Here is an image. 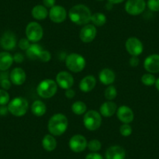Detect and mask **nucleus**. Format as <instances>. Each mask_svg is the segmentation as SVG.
I'll return each mask as SVG.
<instances>
[{
  "label": "nucleus",
  "instance_id": "1",
  "mask_svg": "<svg viewBox=\"0 0 159 159\" xmlns=\"http://www.w3.org/2000/svg\"><path fill=\"white\" fill-rule=\"evenodd\" d=\"M91 12L88 7L78 4L72 7L69 11L70 20L76 25H86L91 21Z\"/></svg>",
  "mask_w": 159,
  "mask_h": 159
},
{
  "label": "nucleus",
  "instance_id": "2",
  "mask_svg": "<svg viewBox=\"0 0 159 159\" xmlns=\"http://www.w3.org/2000/svg\"><path fill=\"white\" fill-rule=\"evenodd\" d=\"M68 119L65 115L57 113L52 116L48 120V129L52 136H61L66 131Z\"/></svg>",
  "mask_w": 159,
  "mask_h": 159
},
{
  "label": "nucleus",
  "instance_id": "3",
  "mask_svg": "<svg viewBox=\"0 0 159 159\" xmlns=\"http://www.w3.org/2000/svg\"><path fill=\"white\" fill-rule=\"evenodd\" d=\"M8 111L13 116L20 117L27 113L29 108L28 102L23 97L14 98L11 102H9Z\"/></svg>",
  "mask_w": 159,
  "mask_h": 159
},
{
  "label": "nucleus",
  "instance_id": "4",
  "mask_svg": "<svg viewBox=\"0 0 159 159\" xmlns=\"http://www.w3.org/2000/svg\"><path fill=\"white\" fill-rule=\"evenodd\" d=\"M58 85L52 79H45L37 87V93L42 98H50L57 92Z\"/></svg>",
  "mask_w": 159,
  "mask_h": 159
},
{
  "label": "nucleus",
  "instance_id": "5",
  "mask_svg": "<svg viewBox=\"0 0 159 159\" xmlns=\"http://www.w3.org/2000/svg\"><path fill=\"white\" fill-rule=\"evenodd\" d=\"M66 66L71 72L79 73L86 66V60L81 55L77 53H71L66 59Z\"/></svg>",
  "mask_w": 159,
  "mask_h": 159
},
{
  "label": "nucleus",
  "instance_id": "6",
  "mask_svg": "<svg viewBox=\"0 0 159 159\" xmlns=\"http://www.w3.org/2000/svg\"><path fill=\"white\" fill-rule=\"evenodd\" d=\"M102 116L95 110H90L86 111L84 116V125L90 131L97 130L102 124Z\"/></svg>",
  "mask_w": 159,
  "mask_h": 159
},
{
  "label": "nucleus",
  "instance_id": "7",
  "mask_svg": "<svg viewBox=\"0 0 159 159\" xmlns=\"http://www.w3.org/2000/svg\"><path fill=\"white\" fill-rule=\"evenodd\" d=\"M43 28L38 23L30 22L26 27L27 38L31 42H38L43 37Z\"/></svg>",
  "mask_w": 159,
  "mask_h": 159
},
{
  "label": "nucleus",
  "instance_id": "8",
  "mask_svg": "<svg viewBox=\"0 0 159 159\" xmlns=\"http://www.w3.org/2000/svg\"><path fill=\"white\" fill-rule=\"evenodd\" d=\"M146 2L144 0H127L125 5L126 13L132 16L140 15L144 11Z\"/></svg>",
  "mask_w": 159,
  "mask_h": 159
},
{
  "label": "nucleus",
  "instance_id": "9",
  "mask_svg": "<svg viewBox=\"0 0 159 159\" xmlns=\"http://www.w3.org/2000/svg\"><path fill=\"white\" fill-rule=\"evenodd\" d=\"M69 146L73 152L80 153L86 149L88 147V141L83 135L76 134L70 138L69 141Z\"/></svg>",
  "mask_w": 159,
  "mask_h": 159
},
{
  "label": "nucleus",
  "instance_id": "10",
  "mask_svg": "<svg viewBox=\"0 0 159 159\" xmlns=\"http://www.w3.org/2000/svg\"><path fill=\"white\" fill-rule=\"evenodd\" d=\"M126 48L129 55L132 56H138L143 52V46L138 38L132 37L126 40Z\"/></svg>",
  "mask_w": 159,
  "mask_h": 159
},
{
  "label": "nucleus",
  "instance_id": "11",
  "mask_svg": "<svg viewBox=\"0 0 159 159\" xmlns=\"http://www.w3.org/2000/svg\"><path fill=\"white\" fill-rule=\"evenodd\" d=\"M16 43H17V40L16 35L13 32L10 30L5 32L2 34V38H0V45L3 49L7 51L13 50L16 46Z\"/></svg>",
  "mask_w": 159,
  "mask_h": 159
},
{
  "label": "nucleus",
  "instance_id": "12",
  "mask_svg": "<svg viewBox=\"0 0 159 159\" xmlns=\"http://www.w3.org/2000/svg\"><path fill=\"white\" fill-rule=\"evenodd\" d=\"M56 84L62 89H70L74 84V79L68 72L61 71L56 76Z\"/></svg>",
  "mask_w": 159,
  "mask_h": 159
},
{
  "label": "nucleus",
  "instance_id": "13",
  "mask_svg": "<svg viewBox=\"0 0 159 159\" xmlns=\"http://www.w3.org/2000/svg\"><path fill=\"white\" fill-rule=\"evenodd\" d=\"M50 20L56 24L62 23L67 16V13L66 9L61 6H54L52 7L48 13Z\"/></svg>",
  "mask_w": 159,
  "mask_h": 159
},
{
  "label": "nucleus",
  "instance_id": "14",
  "mask_svg": "<svg viewBox=\"0 0 159 159\" xmlns=\"http://www.w3.org/2000/svg\"><path fill=\"white\" fill-rule=\"evenodd\" d=\"M97 35V29L93 24H86L80 30V38L84 43H90L95 38Z\"/></svg>",
  "mask_w": 159,
  "mask_h": 159
},
{
  "label": "nucleus",
  "instance_id": "15",
  "mask_svg": "<svg viewBox=\"0 0 159 159\" xmlns=\"http://www.w3.org/2000/svg\"><path fill=\"white\" fill-rule=\"evenodd\" d=\"M144 69L150 73H156L159 72V55L153 54L148 56L143 62Z\"/></svg>",
  "mask_w": 159,
  "mask_h": 159
},
{
  "label": "nucleus",
  "instance_id": "16",
  "mask_svg": "<svg viewBox=\"0 0 159 159\" xmlns=\"http://www.w3.org/2000/svg\"><path fill=\"white\" fill-rule=\"evenodd\" d=\"M117 118L123 123H130L134 119V114L133 110L129 107L123 105L120 106L116 111Z\"/></svg>",
  "mask_w": 159,
  "mask_h": 159
},
{
  "label": "nucleus",
  "instance_id": "17",
  "mask_svg": "<svg viewBox=\"0 0 159 159\" xmlns=\"http://www.w3.org/2000/svg\"><path fill=\"white\" fill-rule=\"evenodd\" d=\"M126 152L122 147L115 145L108 148L105 153L106 159H125Z\"/></svg>",
  "mask_w": 159,
  "mask_h": 159
},
{
  "label": "nucleus",
  "instance_id": "18",
  "mask_svg": "<svg viewBox=\"0 0 159 159\" xmlns=\"http://www.w3.org/2000/svg\"><path fill=\"white\" fill-rule=\"evenodd\" d=\"M26 73L23 69L14 68L10 74V80L15 85H22L26 80Z\"/></svg>",
  "mask_w": 159,
  "mask_h": 159
},
{
  "label": "nucleus",
  "instance_id": "19",
  "mask_svg": "<svg viewBox=\"0 0 159 159\" xmlns=\"http://www.w3.org/2000/svg\"><path fill=\"white\" fill-rule=\"evenodd\" d=\"M96 79L94 76L88 75V76H84L83 79L80 80L79 84V88L80 91L84 93L90 92L92 91L96 86Z\"/></svg>",
  "mask_w": 159,
  "mask_h": 159
},
{
  "label": "nucleus",
  "instance_id": "20",
  "mask_svg": "<svg viewBox=\"0 0 159 159\" xmlns=\"http://www.w3.org/2000/svg\"><path fill=\"white\" fill-rule=\"evenodd\" d=\"M99 80L104 85H111L116 80V74L111 70L105 68L99 73Z\"/></svg>",
  "mask_w": 159,
  "mask_h": 159
},
{
  "label": "nucleus",
  "instance_id": "21",
  "mask_svg": "<svg viewBox=\"0 0 159 159\" xmlns=\"http://www.w3.org/2000/svg\"><path fill=\"white\" fill-rule=\"evenodd\" d=\"M117 111V105L111 101L105 102L101 105L100 114L104 117H111Z\"/></svg>",
  "mask_w": 159,
  "mask_h": 159
},
{
  "label": "nucleus",
  "instance_id": "22",
  "mask_svg": "<svg viewBox=\"0 0 159 159\" xmlns=\"http://www.w3.org/2000/svg\"><path fill=\"white\" fill-rule=\"evenodd\" d=\"M13 57L7 52H0V71H7L13 65Z\"/></svg>",
  "mask_w": 159,
  "mask_h": 159
},
{
  "label": "nucleus",
  "instance_id": "23",
  "mask_svg": "<svg viewBox=\"0 0 159 159\" xmlns=\"http://www.w3.org/2000/svg\"><path fill=\"white\" fill-rule=\"evenodd\" d=\"M32 16L38 20H43L46 19L48 15V11L46 7L42 5H37L32 9Z\"/></svg>",
  "mask_w": 159,
  "mask_h": 159
},
{
  "label": "nucleus",
  "instance_id": "24",
  "mask_svg": "<svg viewBox=\"0 0 159 159\" xmlns=\"http://www.w3.org/2000/svg\"><path fill=\"white\" fill-rule=\"evenodd\" d=\"M42 147L47 151H54L57 146L56 138L52 134H47L42 139Z\"/></svg>",
  "mask_w": 159,
  "mask_h": 159
},
{
  "label": "nucleus",
  "instance_id": "25",
  "mask_svg": "<svg viewBox=\"0 0 159 159\" xmlns=\"http://www.w3.org/2000/svg\"><path fill=\"white\" fill-rule=\"evenodd\" d=\"M46 105L43 102L40 100H36L31 105V111L35 116H42L46 112Z\"/></svg>",
  "mask_w": 159,
  "mask_h": 159
},
{
  "label": "nucleus",
  "instance_id": "26",
  "mask_svg": "<svg viewBox=\"0 0 159 159\" xmlns=\"http://www.w3.org/2000/svg\"><path fill=\"white\" fill-rule=\"evenodd\" d=\"M42 51H43V48H42V46L38 44L34 43L30 45L28 49L26 51V54L30 59L36 60V59H38V57Z\"/></svg>",
  "mask_w": 159,
  "mask_h": 159
},
{
  "label": "nucleus",
  "instance_id": "27",
  "mask_svg": "<svg viewBox=\"0 0 159 159\" xmlns=\"http://www.w3.org/2000/svg\"><path fill=\"white\" fill-rule=\"evenodd\" d=\"M71 109L72 111L74 114L80 116V115H83L84 113H86L87 105L84 102H81V101H77V102H75L72 105Z\"/></svg>",
  "mask_w": 159,
  "mask_h": 159
},
{
  "label": "nucleus",
  "instance_id": "28",
  "mask_svg": "<svg viewBox=\"0 0 159 159\" xmlns=\"http://www.w3.org/2000/svg\"><path fill=\"white\" fill-rule=\"evenodd\" d=\"M91 21L93 25L97 27H102L106 23V16L102 13H95L91 16Z\"/></svg>",
  "mask_w": 159,
  "mask_h": 159
},
{
  "label": "nucleus",
  "instance_id": "29",
  "mask_svg": "<svg viewBox=\"0 0 159 159\" xmlns=\"http://www.w3.org/2000/svg\"><path fill=\"white\" fill-rule=\"evenodd\" d=\"M141 82L146 86H152V85L155 84L156 78L151 73H146L142 76Z\"/></svg>",
  "mask_w": 159,
  "mask_h": 159
},
{
  "label": "nucleus",
  "instance_id": "30",
  "mask_svg": "<svg viewBox=\"0 0 159 159\" xmlns=\"http://www.w3.org/2000/svg\"><path fill=\"white\" fill-rule=\"evenodd\" d=\"M117 96V90L114 86H108L105 91V97L108 101H112Z\"/></svg>",
  "mask_w": 159,
  "mask_h": 159
},
{
  "label": "nucleus",
  "instance_id": "31",
  "mask_svg": "<svg viewBox=\"0 0 159 159\" xmlns=\"http://www.w3.org/2000/svg\"><path fill=\"white\" fill-rule=\"evenodd\" d=\"M88 148L92 152H97L102 148V143L98 140H91L88 143Z\"/></svg>",
  "mask_w": 159,
  "mask_h": 159
},
{
  "label": "nucleus",
  "instance_id": "32",
  "mask_svg": "<svg viewBox=\"0 0 159 159\" xmlns=\"http://www.w3.org/2000/svg\"><path fill=\"white\" fill-rule=\"evenodd\" d=\"M132 127L128 123H123V125H121L120 128H119V132L121 134L122 136L123 137H129L132 134Z\"/></svg>",
  "mask_w": 159,
  "mask_h": 159
},
{
  "label": "nucleus",
  "instance_id": "33",
  "mask_svg": "<svg viewBox=\"0 0 159 159\" xmlns=\"http://www.w3.org/2000/svg\"><path fill=\"white\" fill-rule=\"evenodd\" d=\"M10 102V94L6 90H0V105H5Z\"/></svg>",
  "mask_w": 159,
  "mask_h": 159
},
{
  "label": "nucleus",
  "instance_id": "34",
  "mask_svg": "<svg viewBox=\"0 0 159 159\" xmlns=\"http://www.w3.org/2000/svg\"><path fill=\"white\" fill-rule=\"evenodd\" d=\"M147 5L148 9L151 11H159V0H148Z\"/></svg>",
  "mask_w": 159,
  "mask_h": 159
},
{
  "label": "nucleus",
  "instance_id": "35",
  "mask_svg": "<svg viewBox=\"0 0 159 159\" xmlns=\"http://www.w3.org/2000/svg\"><path fill=\"white\" fill-rule=\"evenodd\" d=\"M52 59V55L51 53L48 51H46V50H43V51L41 52L39 57H38V59L40 61H42L43 62H48L51 60Z\"/></svg>",
  "mask_w": 159,
  "mask_h": 159
},
{
  "label": "nucleus",
  "instance_id": "36",
  "mask_svg": "<svg viewBox=\"0 0 159 159\" xmlns=\"http://www.w3.org/2000/svg\"><path fill=\"white\" fill-rule=\"evenodd\" d=\"M30 41L27 38H21L18 42V46L21 50H26L27 51L30 47Z\"/></svg>",
  "mask_w": 159,
  "mask_h": 159
},
{
  "label": "nucleus",
  "instance_id": "37",
  "mask_svg": "<svg viewBox=\"0 0 159 159\" xmlns=\"http://www.w3.org/2000/svg\"><path fill=\"white\" fill-rule=\"evenodd\" d=\"M1 87L3 88V90H9L11 88V81L9 79H6L0 81Z\"/></svg>",
  "mask_w": 159,
  "mask_h": 159
},
{
  "label": "nucleus",
  "instance_id": "38",
  "mask_svg": "<svg viewBox=\"0 0 159 159\" xmlns=\"http://www.w3.org/2000/svg\"><path fill=\"white\" fill-rule=\"evenodd\" d=\"M85 159H104L103 157L100 154L97 152H92L88 154L86 156Z\"/></svg>",
  "mask_w": 159,
  "mask_h": 159
},
{
  "label": "nucleus",
  "instance_id": "39",
  "mask_svg": "<svg viewBox=\"0 0 159 159\" xmlns=\"http://www.w3.org/2000/svg\"><path fill=\"white\" fill-rule=\"evenodd\" d=\"M24 57L21 53H16L13 56V62H16V63H21L24 62Z\"/></svg>",
  "mask_w": 159,
  "mask_h": 159
},
{
  "label": "nucleus",
  "instance_id": "40",
  "mask_svg": "<svg viewBox=\"0 0 159 159\" xmlns=\"http://www.w3.org/2000/svg\"><path fill=\"white\" fill-rule=\"evenodd\" d=\"M139 62H140V60L137 56H132L129 59V65L132 67H137L139 65Z\"/></svg>",
  "mask_w": 159,
  "mask_h": 159
},
{
  "label": "nucleus",
  "instance_id": "41",
  "mask_svg": "<svg viewBox=\"0 0 159 159\" xmlns=\"http://www.w3.org/2000/svg\"><path fill=\"white\" fill-rule=\"evenodd\" d=\"M56 4V0H43V6L46 8H50L53 7Z\"/></svg>",
  "mask_w": 159,
  "mask_h": 159
},
{
  "label": "nucleus",
  "instance_id": "42",
  "mask_svg": "<svg viewBox=\"0 0 159 159\" xmlns=\"http://www.w3.org/2000/svg\"><path fill=\"white\" fill-rule=\"evenodd\" d=\"M75 94H76V93H75V91L74 90H73L72 88H70V89H67L66 90V92H65V96L67 98L69 99H72L74 98Z\"/></svg>",
  "mask_w": 159,
  "mask_h": 159
},
{
  "label": "nucleus",
  "instance_id": "43",
  "mask_svg": "<svg viewBox=\"0 0 159 159\" xmlns=\"http://www.w3.org/2000/svg\"><path fill=\"white\" fill-rule=\"evenodd\" d=\"M8 111V108L5 107L4 105H1V107H0V116H5Z\"/></svg>",
  "mask_w": 159,
  "mask_h": 159
},
{
  "label": "nucleus",
  "instance_id": "44",
  "mask_svg": "<svg viewBox=\"0 0 159 159\" xmlns=\"http://www.w3.org/2000/svg\"><path fill=\"white\" fill-rule=\"evenodd\" d=\"M9 78V74L7 72L5 71H2L0 73V81H2L3 80L8 79Z\"/></svg>",
  "mask_w": 159,
  "mask_h": 159
},
{
  "label": "nucleus",
  "instance_id": "45",
  "mask_svg": "<svg viewBox=\"0 0 159 159\" xmlns=\"http://www.w3.org/2000/svg\"><path fill=\"white\" fill-rule=\"evenodd\" d=\"M108 2H110L111 4H119V3H122L123 1L125 0H108Z\"/></svg>",
  "mask_w": 159,
  "mask_h": 159
},
{
  "label": "nucleus",
  "instance_id": "46",
  "mask_svg": "<svg viewBox=\"0 0 159 159\" xmlns=\"http://www.w3.org/2000/svg\"><path fill=\"white\" fill-rule=\"evenodd\" d=\"M155 87L157 88V91H159V78L157 80H156V82H155Z\"/></svg>",
  "mask_w": 159,
  "mask_h": 159
},
{
  "label": "nucleus",
  "instance_id": "47",
  "mask_svg": "<svg viewBox=\"0 0 159 159\" xmlns=\"http://www.w3.org/2000/svg\"><path fill=\"white\" fill-rule=\"evenodd\" d=\"M98 1H104V0H98Z\"/></svg>",
  "mask_w": 159,
  "mask_h": 159
}]
</instances>
